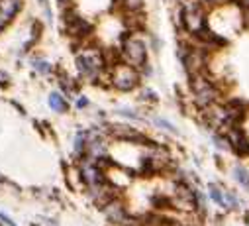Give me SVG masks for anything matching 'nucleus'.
<instances>
[{
    "mask_svg": "<svg viewBox=\"0 0 249 226\" xmlns=\"http://www.w3.org/2000/svg\"><path fill=\"white\" fill-rule=\"evenodd\" d=\"M106 65L108 63H106L104 51H100L98 47H92V45L81 47L75 55V67H77L79 77L92 85L100 81V77L106 71Z\"/></svg>",
    "mask_w": 249,
    "mask_h": 226,
    "instance_id": "obj_1",
    "label": "nucleus"
},
{
    "mask_svg": "<svg viewBox=\"0 0 249 226\" xmlns=\"http://www.w3.org/2000/svg\"><path fill=\"white\" fill-rule=\"evenodd\" d=\"M180 20L186 32L198 36L206 28V14L200 0H180Z\"/></svg>",
    "mask_w": 249,
    "mask_h": 226,
    "instance_id": "obj_2",
    "label": "nucleus"
},
{
    "mask_svg": "<svg viewBox=\"0 0 249 226\" xmlns=\"http://www.w3.org/2000/svg\"><path fill=\"white\" fill-rule=\"evenodd\" d=\"M191 85H193V96H195V104L200 108H208L210 104H216V100L220 98V91L216 87V83H212L204 73L191 77Z\"/></svg>",
    "mask_w": 249,
    "mask_h": 226,
    "instance_id": "obj_3",
    "label": "nucleus"
},
{
    "mask_svg": "<svg viewBox=\"0 0 249 226\" xmlns=\"http://www.w3.org/2000/svg\"><path fill=\"white\" fill-rule=\"evenodd\" d=\"M167 203L177 212H195L196 208V189H193L189 183H175Z\"/></svg>",
    "mask_w": 249,
    "mask_h": 226,
    "instance_id": "obj_4",
    "label": "nucleus"
},
{
    "mask_svg": "<svg viewBox=\"0 0 249 226\" xmlns=\"http://www.w3.org/2000/svg\"><path fill=\"white\" fill-rule=\"evenodd\" d=\"M108 79H110V83H112L114 89H118L122 93H128V91H132V89L138 87L140 73H138V69H134V67H130L126 63H114L110 67Z\"/></svg>",
    "mask_w": 249,
    "mask_h": 226,
    "instance_id": "obj_5",
    "label": "nucleus"
},
{
    "mask_svg": "<svg viewBox=\"0 0 249 226\" xmlns=\"http://www.w3.org/2000/svg\"><path fill=\"white\" fill-rule=\"evenodd\" d=\"M171 165V155L163 146H145L142 171L145 173H161Z\"/></svg>",
    "mask_w": 249,
    "mask_h": 226,
    "instance_id": "obj_6",
    "label": "nucleus"
},
{
    "mask_svg": "<svg viewBox=\"0 0 249 226\" xmlns=\"http://www.w3.org/2000/svg\"><path fill=\"white\" fill-rule=\"evenodd\" d=\"M122 57L126 61V65L134 69H142L147 59V47L140 38L128 36L122 43Z\"/></svg>",
    "mask_w": 249,
    "mask_h": 226,
    "instance_id": "obj_7",
    "label": "nucleus"
},
{
    "mask_svg": "<svg viewBox=\"0 0 249 226\" xmlns=\"http://www.w3.org/2000/svg\"><path fill=\"white\" fill-rule=\"evenodd\" d=\"M178 57H180V61L184 65V71L189 73V77L200 75L204 71V67H206V53H204V49L182 45L178 49Z\"/></svg>",
    "mask_w": 249,
    "mask_h": 226,
    "instance_id": "obj_8",
    "label": "nucleus"
},
{
    "mask_svg": "<svg viewBox=\"0 0 249 226\" xmlns=\"http://www.w3.org/2000/svg\"><path fill=\"white\" fill-rule=\"evenodd\" d=\"M87 197L96 205V207H104L106 203H110L112 199L120 197V189H116L114 185H110L108 181L106 183H100V185H92V187H87L85 189Z\"/></svg>",
    "mask_w": 249,
    "mask_h": 226,
    "instance_id": "obj_9",
    "label": "nucleus"
},
{
    "mask_svg": "<svg viewBox=\"0 0 249 226\" xmlns=\"http://www.w3.org/2000/svg\"><path fill=\"white\" fill-rule=\"evenodd\" d=\"M100 210L104 212L106 220L112 222V224H128V222H130L128 207H126V203H124L120 197H116V199H112L110 203H106Z\"/></svg>",
    "mask_w": 249,
    "mask_h": 226,
    "instance_id": "obj_10",
    "label": "nucleus"
},
{
    "mask_svg": "<svg viewBox=\"0 0 249 226\" xmlns=\"http://www.w3.org/2000/svg\"><path fill=\"white\" fill-rule=\"evenodd\" d=\"M24 6L26 0H0V14L14 24V20L24 12Z\"/></svg>",
    "mask_w": 249,
    "mask_h": 226,
    "instance_id": "obj_11",
    "label": "nucleus"
},
{
    "mask_svg": "<svg viewBox=\"0 0 249 226\" xmlns=\"http://www.w3.org/2000/svg\"><path fill=\"white\" fill-rule=\"evenodd\" d=\"M47 106L55 112V114H67L71 110V102L67 96H63L59 91H51L47 94Z\"/></svg>",
    "mask_w": 249,
    "mask_h": 226,
    "instance_id": "obj_12",
    "label": "nucleus"
},
{
    "mask_svg": "<svg viewBox=\"0 0 249 226\" xmlns=\"http://www.w3.org/2000/svg\"><path fill=\"white\" fill-rule=\"evenodd\" d=\"M28 63H30L32 71H34L36 75H39V77H51V75L55 73L53 65H51L45 57H39V55H30Z\"/></svg>",
    "mask_w": 249,
    "mask_h": 226,
    "instance_id": "obj_13",
    "label": "nucleus"
},
{
    "mask_svg": "<svg viewBox=\"0 0 249 226\" xmlns=\"http://www.w3.org/2000/svg\"><path fill=\"white\" fill-rule=\"evenodd\" d=\"M85 150H87V130H77L73 138V153H71L75 163L85 155Z\"/></svg>",
    "mask_w": 249,
    "mask_h": 226,
    "instance_id": "obj_14",
    "label": "nucleus"
},
{
    "mask_svg": "<svg viewBox=\"0 0 249 226\" xmlns=\"http://www.w3.org/2000/svg\"><path fill=\"white\" fill-rule=\"evenodd\" d=\"M208 195H210V199H212L216 205H220V207L226 208V203H224V191H222L216 183H210V185H208Z\"/></svg>",
    "mask_w": 249,
    "mask_h": 226,
    "instance_id": "obj_15",
    "label": "nucleus"
},
{
    "mask_svg": "<svg viewBox=\"0 0 249 226\" xmlns=\"http://www.w3.org/2000/svg\"><path fill=\"white\" fill-rule=\"evenodd\" d=\"M233 175H235V179H237V183H239V185L249 187V173H247V169H245L243 165H235Z\"/></svg>",
    "mask_w": 249,
    "mask_h": 226,
    "instance_id": "obj_16",
    "label": "nucleus"
},
{
    "mask_svg": "<svg viewBox=\"0 0 249 226\" xmlns=\"http://www.w3.org/2000/svg\"><path fill=\"white\" fill-rule=\"evenodd\" d=\"M122 4H124V8H126L130 14H136V12L142 10L143 0H122Z\"/></svg>",
    "mask_w": 249,
    "mask_h": 226,
    "instance_id": "obj_17",
    "label": "nucleus"
},
{
    "mask_svg": "<svg viewBox=\"0 0 249 226\" xmlns=\"http://www.w3.org/2000/svg\"><path fill=\"white\" fill-rule=\"evenodd\" d=\"M224 203H226V208H237L239 207V201H237L233 191H224Z\"/></svg>",
    "mask_w": 249,
    "mask_h": 226,
    "instance_id": "obj_18",
    "label": "nucleus"
},
{
    "mask_svg": "<svg viewBox=\"0 0 249 226\" xmlns=\"http://www.w3.org/2000/svg\"><path fill=\"white\" fill-rule=\"evenodd\" d=\"M12 87V75L0 67V89H10Z\"/></svg>",
    "mask_w": 249,
    "mask_h": 226,
    "instance_id": "obj_19",
    "label": "nucleus"
},
{
    "mask_svg": "<svg viewBox=\"0 0 249 226\" xmlns=\"http://www.w3.org/2000/svg\"><path fill=\"white\" fill-rule=\"evenodd\" d=\"M153 122H155L159 128H163V130H167V132H171V134H177V132H178V130H177V126H175V124H171V122H169V120H165V118H155Z\"/></svg>",
    "mask_w": 249,
    "mask_h": 226,
    "instance_id": "obj_20",
    "label": "nucleus"
},
{
    "mask_svg": "<svg viewBox=\"0 0 249 226\" xmlns=\"http://www.w3.org/2000/svg\"><path fill=\"white\" fill-rule=\"evenodd\" d=\"M73 100H75V108H77V110H85V108L90 106V100H89L85 94H77Z\"/></svg>",
    "mask_w": 249,
    "mask_h": 226,
    "instance_id": "obj_21",
    "label": "nucleus"
},
{
    "mask_svg": "<svg viewBox=\"0 0 249 226\" xmlns=\"http://www.w3.org/2000/svg\"><path fill=\"white\" fill-rule=\"evenodd\" d=\"M0 224H4V226H20L6 210H2V208H0Z\"/></svg>",
    "mask_w": 249,
    "mask_h": 226,
    "instance_id": "obj_22",
    "label": "nucleus"
},
{
    "mask_svg": "<svg viewBox=\"0 0 249 226\" xmlns=\"http://www.w3.org/2000/svg\"><path fill=\"white\" fill-rule=\"evenodd\" d=\"M8 104L14 108V110H18V114L24 118V116H28V110L24 108V104L20 102V100H16V98H8Z\"/></svg>",
    "mask_w": 249,
    "mask_h": 226,
    "instance_id": "obj_23",
    "label": "nucleus"
},
{
    "mask_svg": "<svg viewBox=\"0 0 249 226\" xmlns=\"http://www.w3.org/2000/svg\"><path fill=\"white\" fill-rule=\"evenodd\" d=\"M37 222H39L41 226H59V220H57V218L45 216V214H39V216H37Z\"/></svg>",
    "mask_w": 249,
    "mask_h": 226,
    "instance_id": "obj_24",
    "label": "nucleus"
},
{
    "mask_svg": "<svg viewBox=\"0 0 249 226\" xmlns=\"http://www.w3.org/2000/svg\"><path fill=\"white\" fill-rule=\"evenodd\" d=\"M118 114H122V116H126V118H134V120H142V116L140 114H136L134 110H128V108H120V110H116Z\"/></svg>",
    "mask_w": 249,
    "mask_h": 226,
    "instance_id": "obj_25",
    "label": "nucleus"
},
{
    "mask_svg": "<svg viewBox=\"0 0 249 226\" xmlns=\"http://www.w3.org/2000/svg\"><path fill=\"white\" fill-rule=\"evenodd\" d=\"M142 96H143V100H157V94H155L153 91H149V89H145V91L142 93Z\"/></svg>",
    "mask_w": 249,
    "mask_h": 226,
    "instance_id": "obj_26",
    "label": "nucleus"
},
{
    "mask_svg": "<svg viewBox=\"0 0 249 226\" xmlns=\"http://www.w3.org/2000/svg\"><path fill=\"white\" fill-rule=\"evenodd\" d=\"M241 4H245V6L249 8V0H241Z\"/></svg>",
    "mask_w": 249,
    "mask_h": 226,
    "instance_id": "obj_27",
    "label": "nucleus"
}]
</instances>
